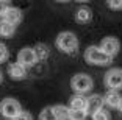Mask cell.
<instances>
[{"instance_id": "cell-24", "label": "cell", "mask_w": 122, "mask_h": 120, "mask_svg": "<svg viewBox=\"0 0 122 120\" xmlns=\"http://www.w3.org/2000/svg\"><path fill=\"white\" fill-rule=\"evenodd\" d=\"M116 109H119V112H122V97H121V100H119V103H117V108Z\"/></svg>"}, {"instance_id": "cell-11", "label": "cell", "mask_w": 122, "mask_h": 120, "mask_svg": "<svg viewBox=\"0 0 122 120\" xmlns=\"http://www.w3.org/2000/svg\"><path fill=\"white\" fill-rule=\"evenodd\" d=\"M67 108L69 109H74V111H83V112H85V109H86V97L78 95V94L72 95L71 100H69Z\"/></svg>"}, {"instance_id": "cell-18", "label": "cell", "mask_w": 122, "mask_h": 120, "mask_svg": "<svg viewBox=\"0 0 122 120\" xmlns=\"http://www.w3.org/2000/svg\"><path fill=\"white\" fill-rule=\"evenodd\" d=\"M67 120H86V112H83V111H74V109H69Z\"/></svg>"}, {"instance_id": "cell-4", "label": "cell", "mask_w": 122, "mask_h": 120, "mask_svg": "<svg viewBox=\"0 0 122 120\" xmlns=\"http://www.w3.org/2000/svg\"><path fill=\"white\" fill-rule=\"evenodd\" d=\"M71 87L78 95H85L92 89V78L86 73H75L71 78Z\"/></svg>"}, {"instance_id": "cell-7", "label": "cell", "mask_w": 122, "mask_h": 120, "mask_svg": "<svg viewBox=\"0 0 122 120\" xmlns=\"http://www.w3.org/2000/svg\"><path fill=\"white\" fill-rule=\"evenodd\" d=\"M16 62L20 64L22 67H25V69L33 67V66L38 62L33 47H24V48L19 50V53H17V61H16Z\"/></svg>"}, {"instance_id": "cell-12", "label": "cell", "mask_w": 122, "mask_h": 120, "mask_svg": "<svg viewBox=\"0 0 122 120\" xmlns=\"http://www.w3.org/2000/svg\"><path fill=\"white\" fill-rule=\"evenodd\" d=\"M91 19H92V11H91V8L81 6L75 11V20L78 22V24H88V22H91Z\"/></svg>"}, {"instance_id": "cell-20", "label": "cell", "mask_w": 122, "mask_h": 120, "mask_svg": "<svg viewBox=\"0 0 122 120\" xmlns=\"http://www.w3.org/2000/svg\"><path fill=\"white\" fill-rule=\"evenodd\" d=\"M107 8H110L113 11H121L122 10V0H110V2H107Z\"/></svg>"}, {"instance_id": "cell-21", "label": "cell", "mask_w": 122, "mask_h": 120, "mask_svg": "<svg viewBox=\"0 0 122 120\" xmlns=\"http://www.w3.org/2000/svg\"><path fill=\"white\" fill-rule=\"evenodd\" d=\"M10 56V52H8V47L5 44L0 42V62H5Z\"/></svg>"}, {"instance_id": "cell-23", "label": "cell", "mask_w": 122, "mask_h": 120, "mask_svg": "<svg viewBox=\"0 0 122 120\" xmlns=\"http://www.w3.org/2000/svg\"><path fill=\"white\" fill-rule=\"evenodd\" d=\"M11 5L8 3V2H5V0H0V17H3L5 13L8 11V8H10Z\"/></svg>"}, {"instance_id": "cell-6", "label": "cell", "mask_w": 122, "mask_h": 120, "mask_svg": "<svg viewBox=\"0 0 122 120\" xmlns=\"http://www.w3.org/2000/svg\"><path fill=\"white\" fill-rule=\"evenodd\" d=\"M99 48H100L107 56H110L111 59H114V56L119 55V52H121V42H119L114 36H107V38H103L100 41Z\"/></svg>"}, {"instance_id": "cell-14", "label": "cell", "mask_w": 122, "mask_h": 120, "mask_svg": "<svg viewBox=\"0 0 122 120\" xmlns=\"http://www.w3.org/2000/svg\"><path fill=\"white\" fill-rule=\"evenodd\" d=\"M52 111H53L56 120H67L69 108L66 105H55V106H52Z\"/></svg>"}, {"instance_id": "cell-1", "label": "cell", "mask_w": 122, "mask_h": 120, "mask_svg": "<svg viewBox=\"0 0 122 120\" xmlns=\"http://www.w3.org/2000/svg\"><path fill=\"white\" fill-rule=\"evenodd\" d=\"M55 44L63 53H74L78 48V38L72 31H61L56 36Z\"/></svg>"}, {"instance_id": "cell-2", "label": "cell", "mask_w": 122, "mask_h": 120, "mask_svg": "<svg viewBox=\"0 0 122 120\" xmlns=\"http://www.w3.org/2000/svg\"><path fill=\"white\" fill-rule=\"evenodd\" d=\"M85 59L91 66H110L113 62V59L110 56H107L99 45H91L85 50Z\"/></svg>"}, {"instance_id": "cell-22", "label": "cell", "mask_w": 122, "mask_h": 120, "mask_svg": "<svg viewBox=\"0 0 122 120\" xmlns=\"http://www.w3.org/2000/svg\"><path fill=\"white\" fill-rule=\"evenodd\" d=\"M13 120H33V115L28 112V111H22L17 117H14Z\"/></svg>"}, {"instance_id": "cell-10", "label": "cell", "mask_w": 122, "mask_h": 120, "mask_svg": "<svg viewBox=\"0 0 122 120\" xmlns=\"http://www.w3.org/2000/svg\"><path fill=\"white\" fill-rule=\"evenodd\" d=\"M8 75L14 81H22V80L27 78V69L22 67L20 64H17V62H11L8 66Z\"/></svg>"}, {"instance_id": "cell-13", "label": "cell", "mask_w": 122, "mask_h": 120, "mask_svg": "<svg viewBox=\"0 0 122 120\" xmlns=\"http://www.w3.org/2000/svg\"><path fill=\"white\" fill-rule=\"evenodd\" d=\"M102 98H103V106L107 105L108 108H117L121 95H119V92H116V91H108Z\"/></svg>"}, {"instance_id": "cell-8", "label": "cell", "mask_w": 122, "mask_h": 120, "mask_svg": "<svg viewBox=\"0 0 122 120\" xmlns=\"http://www.w3.org/2000/svg\"><path fill=\"white\" fill-rule=\"evenodd\" d=\"M102 108H103V98H102V95H99V94H94V95H89L86 97V109H85V112L88 114H96L97 111H100Z\"/></svg>"}, {"instance_id": "cell-25", "label": "cell", "mask_w": 122, "mask_h": 120, "mask_svg": "<svg viewBox=\"0 0 122 120\" xmlns=\"http://www.w3.org/2000/svg\"><path fill=\"white\" fill-rule=\"evenodd\" d=\"M2 83H3V73L0 72V84H2Z\"/></svg>"}, {"instance_id": "cell-9", "label": "cell", "mask_w": 122, "mask_h": 120, "mask_svg": "<svg viewBox=\"0 0 122 120\" xmlns=\"http://www.w3.org/2000/svg\"><path fill=\"white\" fill-rule=\"evenodd\" d=\"M22 19H24L22 11L19 10V8H16V6H10V8H8V11L5 13V16L2 17V20H5V22H8V24L17 27V25L22 22Z\"/></svg>"}, {"instance_id": "cell-5", "label": "cell", "mask_w": 122, "mask_h": 120, "mask_svg": "<svg viewBox=\"0 0 122 120\" xmlns=\"http://www.w3.org/2000/svg\"><path fill=\"white\" fill-rule=\"evenodd\" d=\"M105 86L108 87V91H116L119 92L122 89V69L121 67H113L105 73L103 78Z\"/></svg>"}, {"instance_id": "cell-15", "label": "cell", "mask_w": 122, "mask_h": 120, "mask_svg": "<svg viewBox=\"0 0 122 120\" xmlns=\"http://www.w3.org/2000/svg\"><path fill=\"white\" fill-rule=\"evenodd\" d=\"M16 33V27L14 25L8 24L5 20H0V36H3V38H11V36H14Z\"/></svg>"}, {"instance_id": "cell-17", "label": "cell", "mask_w": 122, "mask_h": 120, "mask_svg": "<svg viewBox=\"0 0 122 120\" xmlns=\"http://www.w3.org/2000/svg\"><path fill=\"white\" fill-rule=\"evenodd\" d=\"M39 120H56L53 111H52V106H47L39 112Z\"/></svg>"}, {"instance_id": "cell-19", "label": "cell", "mask_w": 122, "mask_h": 120, "mask_svg": "<svg viewBox=\"0 0 122 120\" xmlns=\"http://www.w3.org/2000/svg\"><path fill=\"white\" fill-rule=\"evenodd\" d=\"M92 120H111V115H110V112H108L105 108H102L100 111H97L96 114H92Z\"/></svg>"}, {"instance_id": "cell-16", "label": "cell", "mask_w": 122, "mask_h": 120, "mask_svg": "<svg viewBox=\"0 0 122 120\" xmlns=\"http://www.w3.org/2000/svg\"><path fill=\"white\" fill-rule=\"evenodd\" d=\"M33 50H35V55L38 61H42L49 56V47L46 44H38L36 47H33Z\"/></svg>"}, {"instance_id": "cell-3", "label": "cell", "mask_w": 122, "mask_h": 120, "mask_svg": "<svg viewBox=\"0 0 122 120\" xmlns=\"http://www.w3.org/2000/svg\"><path fill=\"white\" fill-rule=\"evenodd\" d=\"M22 111L24 109H22L20 103H19L16 98L8 97V98H3L2 101H0V114H2V117L6 119V120H13L14 117H17Z\"/></svg>"}]
</instances>
